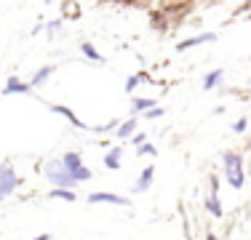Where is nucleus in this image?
Segmentation results:
<instances>
[{
    "mask_svg": "<svg viewBox=\"0 0 251 240\" xmlns=\"http://www.w3.org/2000/svg\"><path fill=\"white\" fill-rule=\"evenodd\" d=\"M222 179L227 187L235 192L246 187V163H243L241 152H232V149L222 152Z\"/></svg>",
    "mask_w": 251,
    "mask_h": 240,
    "instance_id": "obj_1",
    "label": "nucleus"
},
{
    "mask_svg": "<svg viewBox=\"0 0 251 240\" xmlns=\"http://www.w3.org/2000/svg\"><path fill=\"white\" fill-rule=\"evenodd\" d=\"M43 179L51 184V187H62V190H77V187H80V184H77L75 179L64 171V166H62V160H59V158H51V160H46V163H43Z\"/></svg>",
    "mask_w": 251,
    "mask_h": 240,
    "instance_id": "obj_2",
    "label": "nucleus"
},
{
    "mask_svg": "<svg viewBox=\"0 0 251 240\" xmlns=\"http://www.w3.org/2000/svg\"><path fill=\"white\" fill-rule=\"evenodd\" d=\"M59 160H62L64 171H67L77 184L91 182V179H94V171H91V168H88L86 163H83V155H80V152H75V149H73V152H64Z\"/></svg>",
    "mask_w": 251,
    "mask_h": 240,
    "instance_id": "obj_3",
    "label": "nucleus"
},
{
    "mask_svg": "<svg viewBox=\"0 0 251 240\" xmlns=\"http://www.w3.org/2000/svg\"><path fill=\"white\" fill-rule=\"evenodd\" d=\"M22 184H25V179L16 173L14 160L5 158L3 163H0V192H3V197H11L14 192H19Z\"/></svg>",
    "mask_w": 251,
    "mask_h": 240,
    "instance_id": "obj_4",
    "label": "nucleus"
},
{
    "mask_svg": "<svg viewBox=\"0 0 251 240\" xmlns=\"http://www.w3.org/2000/svg\"><path fill=\"white\" fill-rule=\"evenodd\" d=\"M86 203L88 206H118V208H131V197L126 195H118V192H110V190H97V192H88L86 195Z\"/></svg>",
    "mask_w": 251,
    "mask_h": 240,
    "instance_id": "obj_5",
    "label": "nucleus"
},
{
    "mask_svg": "<svg viewBox=\"0 0 251 240\" xmlns=\"http://www.w3.org/2000/svg\"><path fill=\"white\" fill-rule=\"evenodd\" d=\"M3 96H14V94H27V96H32L35 94V88L29 86V80H22L19 75H11L8 80L3 83V91H0Z\"/></svg>",
    "mask_w": 251,
    "mask_h": 240,
    "instance_id": "obj_6",
    "label": "nucleus"
},
{
    "mask_svg": "<svg viewBox=\"0 0 251 240\" xmlns=\"http://www.w3.org/2000/svg\"><path fill=\"white\" fill-rule=\"evenodd\" d=\"M152 182H155V166L147 163L142 168V173L136 176V182L131 184V192H134V195H145V192L152 187Z\"/></svg>",
    "mask_w": 251,
    "mask_h": 240,
    "instance_id": "obj_7",
    "label": "nucleus"
},
{
    "mask_svg": "<svg viewBox=\"0 0 251 240\" xmlns=\"http://www.w3.org/2000/svg\"><path fill=\"white\" fill-rule=\"evenodd\" d=\"M136 131H139V115H128L126 120H121V123H118L115 139H118V142H126V139H131Z\"/></svg>",
    "mask_w": 251,
    "mask_h": 240,
    "instance_id": "obj_8",
    "label": "nucleus"
},
{
    "mask_svg": "<svg viewBox=\"0 0 251 240\" xmlns=\"http://www.w3.org/2000/svg\"><path fill=\"white\" fill-rule=\"evenodd\" d=\"M46 107H49V110L53 112V115H59V118H64V120H67V123H70V125H73V128H83V131H86V128H88V125H86V123H83V120H80V118H77V115H75V112H73V110H70V107H64V104H51V101H49V104H46Z\"/></svg>",
    "mask_w": 251,
    "mask_h": 240,
    "instance_id": "obj_9",
    "label": "nucleus"
},
{
    "mask_svg": "<svg viewBox=\"0 0 251 240\" xmlns=\"http://www.w3.org/2000/svg\"><path fill=\"white\" fill-rule=\"evenodd\" d=\"M214 40H217V32H201V35H193V38L182 40V43L176 46V51H179V53H184V51H190V48H195V46L214 43Z\"/></svg>",
    "mask_w": 251,
    "mask_h": 240,
    "instance_id": "obj_10",
    "label": "nucleus"
},
{
    "mask_svg": "<svg viewBox=\"0 0 251 240\" xmlns=\"http://www.w3.org/2000/svg\"><path fill=\"white\" fill-rule=\"evenodd\" d=\"M101 163H104L107 171H121V166H123V147L121 144L112 147V149H107L104 158H101Z\"/></svg>",
    "mask_w": 251,
    "mask_h": 240,
    "instance_id": "obj_11",
    "label": "nucleus"
},
{
    "mask_svg": "<svg viewBox=\"0 0 251 240\" xmlns=\"http://www.w3.org/2000/svg\"><path fill=\"white\" fill-rule=\"evenodd\" d=\"M206 211L214 216V219H225V206H222V197H219V192H211L208 190V195H206Z\"/></svg>",
    "mask_w": 251,
    "mask_h": 240,
    "instance_id": "obj_12",
    "label": "nucleus"
},
{
    "mask_svg": "<svg viewBox=\"0 0 251 240\" xmlns=\"http://www.w3.org/2000/svg\"><path fill=\"white\" fill-rule=\"evenodd\" d=\"M152 107H158V101L150 99V96H134V99H131V112L128 115H145V112L152 110Z\"/></svg>",
    "mask_w": 251,
    "mask_h": 240,
    "instance_id": "obj_13",
    "label": "nucleus"
},
{
    "mask_svg": "<svg viewBox=\"0 0 251 240\" xmlns=\"http://www.w3.org/2000/svg\"><path fill=\"white\" fill-rule=\"evenodd\" d=\"M222 80H225V70H211V72L203 75L201 86H203V91H217V88L222 86Z\"/></svg>",
    "mask_w": 251,
    "mask_h": 240,
    "instance_id": "obj_14",
    "label": "nucleus"
},
{
    "mask_svg": "<svg viewBox=\"0 0 251 240\" xmlns=\"http://www.w3.org/2000/svg\"><path fill=\"white\" fill-rule=\"evenodd\" d=\"M53 72H56V67H53V64H46V67L35 70L32 77H29V86H32V88H40L43 83H49V77L53 75Z\"/></svg>",
    "mask_w": 251,
    "mask_h": 240,
    "instance_id": "obj_15",
    "label": "nucleus"
},
{
    "mask_svg": "<svg viewBox=\"0 0 251 240\" xmlns=\"http://www.w3.org/2000/svg\"><path fill=\"white\" fill-rule=\"evenodd\" d=\"M49 197H51V200H64V203H75V200H77V190H62V187H51Z\"/></svg>",
    "mask_w": 251,
    "mask_h": 240,
    "instance_id": "obj_16",
    "label": "nucleus"
},
{
    "mask_svg": "<svg viewBox=\"0 0 251 240\" xmlns=\"http://www.w3.org/2000/svg\"><path fill=\"white\" fill-rule=\"evenodd\" d=\"M150 80V75L147 72H139V75H128V80H126V94H134L136 88H139V83Z\"/></svg>",
    "mask_w": 251,
    "mask_h": 240,
    "instance_id": "obj_17",
    "label": "nucleus"
},
{
    "mask_svg": "<svg viewBox=\"0 0 251 240\" xmlns=\"http://www.w3.org/2000/svg\"><path fill=\"white\" fill-rule=\"evenodd\" d=\"M80 51H83V56H86V59H91V62H104V53H99V51H97V46H94V43H88V40L80 46Z\"/></svg>",
    "mask_w": 251,
    "mask_h": 240,
    "instance_id": "obj_18",
    "label": "nucleus"
},
{
    "mask_svg": "<svg viewBox=\"0 0 251 240\" xmlns=\"http://www.w3.org/2000/svg\"><path fill=\"white\" fill-rule=\"evenodd\" d=\"M136 155H142V158H155V155H158V147H155L152 142H145L142 147H136Z\"/></svg>",
    "mask_w": 251,
    "mask_h": 240,
    "instance_id": "obj_19",
    "label": "nucleus"
},
{
    "mask_svg": "<svg viewBox=\"0 0 251 240\" xmlns=\"http://www.w3.org/2000/svg\"><path fill=\"white\" fill-rule=\"evenodd\" d=\"M62 27H64V22H62V19H53V22L46 24V32H49L51 38H53V35H59V32H62Z\"/></svg>",
    "mask_w": 251,
    "mask_h": 240,
    "instance_id": "obj_20",
    "label": "nucleus"
},
{
    "mask_svg": "<svg viewBox=\"0 0 251 240\" xmlns=\"http://www.w3.org/2000/svg\"><path fill=\"white\" fill-rule=\"evenodd\" d=\"M246 131H249V118H238L232 123V134H246Z\"/></svg>",
    "mask_w": 251,
    "mask_h": 240,
    "instance_id": "obj_21",
    "label": "nucleus"
},
{
    "mask_svg": "<svg viewBox=\"0 0 251 240\" xmlns=\"http://www.w3.org/2000/svg\"><path fill=\"white\" fill-rule=\"evenodd\" d=\"M163 115H166V110L158 104V107H152V110H147L142 118H145V120H158V118H163Z\"/></svg>",
    "mask_w": 251,
    "mask_h": 240,
    "instance_id": "obj_22",
    "label": "nucleus"
},
{
    "mask_svg": "<svg viewBox=\"0 0 251 240\" xmlns=\"http://www.w3.org/2000/svg\"><path fill=\"white\" fill-rule=\"evenodd\" d=\"M118 123H121V120H110V123H107V125H97V128H94V131H97V134H110V131H112V134H115Z\"/></svg>",
    "mask_w": 251,
    "mask_h": 240,
    "instance_id": "obj_23",
    "label": "nucleus"
},
{
    "mask_svg": "<svg viewBox=\"0 0 251 240\" xmlns=\"http://www.w3.org/2000/svg\"><path fill=\"white\" fill-rule=\"evenodd\" d=\"M131 144H134V147H142V144H145L147 142V134H145V131H136V134L134 136H131V139H128Z\"/></svg>",
    "mask_w": 251,
    "mask_h": 240,
    "instance_id": "obj_24",
    "label": "nucleus"
},
{
    "mask_svg": "<svg viewBox=\"0 0 251 240\" xmlns=\"http://www.w3.org/2000/svg\"><path fill=\"white\" fill-rule=\"evenodd\" d=\"M29 240H53L51 232H40V235H35V238H29Z\"/></svg>",
    "mask_w": 251,
    "mask_h": 240,
    "instance_id": "obj_25",
    "label": "nucleus"
},
{
    "mask_svg": "<svg viewBox=\"0 0 251 240\" xmlns=\"http://www.w3.org/2000/svg\"><path fill=\"white\" fill-rule=\"evenodd\" d=\"M203 240H219V238L214 235V232H206V235H203Z\"/></svg>",
    "mask_w": 251,
    "mask_h": 240,
    "instance_id": "obj_26",
    "label": "nucleus"
},
{
    "mask_svg": "<svg viewBox=\"0 0 251 240\" xmlns=\"http://www.w3.org/2000/svg\"><path fill=\"white\" fill-rule=\"evenodd\" d=\"M43 3H46V5H53V0H43Z\"/></svg>",
    "mask_w": 251,
    "mask_h": 240,
    "instance_id": "obj_27",
    "label": "nucleus"
},
{
    "mask_svg": "<svg viewBox=\"0 0 251 240\" xmlns=\"http://www.w3.org/2000/svg\"><path fill=\"white\" fill-rule=\"evenodd\" d=\"M3 200H5V197H3V192H0V203H3Z\"/></svg>",
    "mask_w": 251,
    "mask_h": 240,
    "instance_id": "obj_28",
    "label": "nucleus"
}]
</instances>
